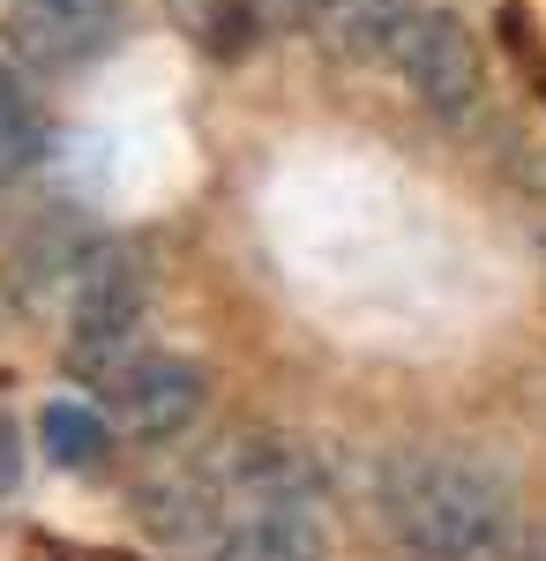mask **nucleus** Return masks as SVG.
Instances as JSON below:
<instances>
[{
	"instance_id": "1",
	"label": "nucleus",
	"mask_w": 546,
	"mask_h": 561,
	"mask_svg": "<svg viewBox=\"0 0 546 561\" xmlns=\"http://www.w3.org/2000/svg\"><path fill=\"white\" fill-rule=\"evenodd\" d=\"M382 524L405 561H502L516 539L502 479L434 449H412L382 472Z\"/></svg>"
},
{
	"instance_id": "2",
	"label": "nucleus",
	"mask_w": 546,
	"mask_h": 561,
	"mask_svg": "<svg viewBox=\"0 0 546 561\" xmlns=\"http://www.w3.org/2000/svg\"><path fill=\"white\" fill-rule=\"evenodd\" d=\"M143 307H150V285H143V270L127 255L83 262L76 307H68V359H76V375H98V382L121 375L135 337H143Z\"/></svg>"
},
{
	"instance_id": "3",
	"label": "nucleus",
	"mask_w": 546,
	"mask_h": 561,
	"mask_svg": "<svg viewBox=\"0 0 546 561\" xmlns=\"http://www.w3.org/2000/svg\"><path fill=\"white\" fill-rule=\"evenodd\" d=\"M397 68H405V90L420 98L434 121L464 128V121L479 113L487 68H479V38L464 31V15H450V8H420L412 31L397 38Z\"/></svg>"
},
{
	"instance_id": "4",
	"label": "nucleus",
	"mask_w": 546,
	"mask_h": 561,
	"mask_svg": "<svg viewBox=\"0 0 546 561\" xmlns=\"http://www.w3.org/2000/svg\"><path fill=\"white\" fill-rule=\"evenodd\" d=\"M121 23H127L121 0H15L8 8V53L23 68L60 76V68L98 60L105 45L121 38Z\"/></svg>"
},
{
	"instance_id": "5",
	"label": "nucleus",
	"mask_w": 546,
	"mask_h": 561,
	"mask_svg": "<svg viewBox=\"0 0 546 561\" xmlns=\"http://www.w3.org/2000/svg\"><path fill=\"white\" fill-rule=\"evenodd\" d=\"M211 404V375L195 359H127L113 375V420L135 442H180Z\"/></svg>"
},
{
	"instance_id": "6",
	"label": "nucleus",
	"mask_w": 546,
	"mask_h": 561,
	"mask_svg": "<svg viewBox=\"0 0 546 561\" xmlns=\"http://www.w3.org/2000/svg\"><path fill=\"white\" fill-rule=\"evenodd\" d=\"M225 502L232 510H315V457L293 449V442H232V457H225Z\"/></svg>"
},
{
	"instance_id": "7",
	"label": "nucleus",
	"mask_w": 546,
	"mask_h": 561,
	"mask_svg": "<svg viewBox=\"0 0 546 561\" xmlns=\"http://www.w3.org/2000/svg\"><path fill=\"white\" fill-rule=\"evenodd\" d=\"M412 15H420L412 0H307V23L322 31L337 60H397Z\"/></svg>"
},
{
	"instance_id": "8",
	"label": "nucleus",
	"mask_w": 546,
	"mask_h": 561,
	"mask_svg": "<svg viewBox=\"0 0 546 561\" xmlns=\"http://www.w3.org/2000/svg\"><path fill=\"white\" fill-rule=\"evenodd\" d=\"M217 561H330L307 510H240L217 531Z\"/></svg>"
},
{
	"instance_id": "9",
	"label": "nucleus",
	"mask_w": 546,
	"mask_h": 561,
	"mask_svg": "<svg viewBox=\"0 0 546 561\" xmlns=\"http://www.w3.org/2000/svg\"><path fill=\"white\" fill-rule=\"evenodd\" d=\"M38 442H45V457H53L60 472H90V465L113 449L105 420H98L90 404H76V397H53V404L38 412Z\"/></svg>"
},
{
	"instance_id": "10",
	"label": "nucleus",
	"mask_w": 546,
	"mask_h": 561,
	"mask_svg": "<svg viewBox=\"0 0 546 561\" xmlns=\"http://www.w3.org/2000/svg\"><path fill=\"white\" fill-rule=\"evenodd\" d=\"M45 150V121H38V98L23 90V76L0 60V187L15 173H31Z\"/></svg>"
},
{
	"instance_id": "11",
	"label": "nucleus",
	"mask_w": 546,
	"mask_h": 561,
	"mask_svg": "<svg viewBox=\"0 0 546 561\" xmlns=\"http://www.w3.org/2000/svg\"><path fill=\"white\" fill-rule=\"evenodd\" d=\"M15 472H23V457H15V427L0 420V502L15 494Z\"/></svg>"
},
{
	"instance_id": "12",
	"label": "nucleus",
	"mask_w": 546,
	"mask_h": 561,
	"mask_svg": "<svg viewBox=\"0 0 546 561\" xmlns=\"http://www.w3.org/2000/svg\"><path fill=\"white\" fill-rule=\"evenodd\" d=\"M539 248H546V240H539Z\"/></svg>"
}]
</instances>
